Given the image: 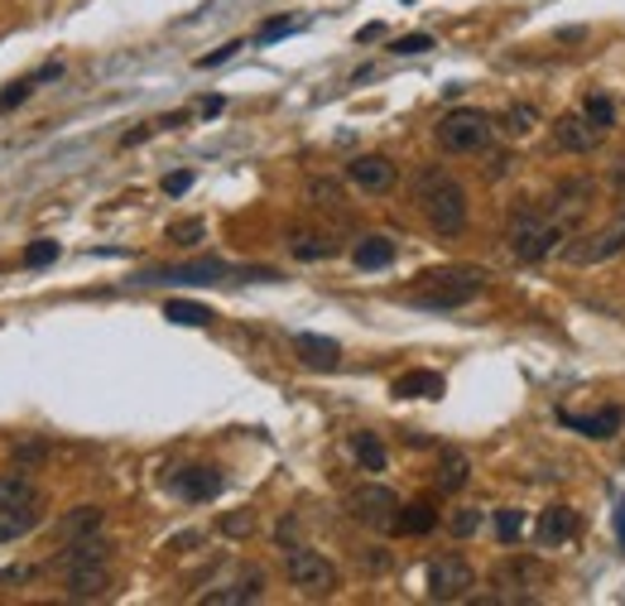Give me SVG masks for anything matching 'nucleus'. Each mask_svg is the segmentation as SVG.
Instances as JSON below:
<instances>
[{
	"label": "nucleus",
	"instance_id": "1",
	"mask_svg": "<svg viewBox=\"0 0 625 606\" xmlns=\"http://www.w3.org/2000/svg\"><path fill=\"white\" fill-rule=\"evenodd\" d=\"M414 203L429 217V227L438 236H457L467 227V188L438 164H423L414 174Z\"/></svg>",
	"mask_w": 625,
	"mask_h": 606
},
{
	"label": "nucleus",
	"instance_id": "2",
	"mask_svg": "<svg viewBox=\"0 0 625 606\" xmlns=\"http://www.w3.org/2000/svg\"><path fill=\"white\" fill-rule=\"evenodd\" d=\"M486 280H491V274L482 266H438V270L419 274V284L409 289V303L433 309V313H448V309L472 303L476 294H486Z\"/></svg>",
	"mask_w": 625,
	"mask_h": 606
},
{
	"label": "nucleus",
	"instance_id": "3",
	"mask_svg": "<svg viewBox=\"0 0 625 606\" xmlns=\"http://www.w3.org/2000/svg\"><path fill=\"white\" fill-rule=\"evenodd\" d=\"M558 241H568V227L549 213V207L525 203L510 213V221H505V246H510L515 260H543V256H553Z\"/></svg>",
	"mask_w": 625,
	"mask_h": 606
},
{
	"label": "nucleus",
	"instance_id": "4",
	"mask_svg": "<svg viewBox=\"0 0 625 606\" xmlns=\"http://www.w3.org/2000/svg\"><path fill=\"white\" fill-rule=\"evenodd\" d=\"M347 510L356 524H366V530L376 534H395L400 530V496L390 491V486H356V491L347 496Z\"/></svg>",
	"mask_w": 625,
	"mask_h": 606
},
{
	"label": "nucleus",
	"instance_id": "5",
	"mask_svg": "<svg viewBox=\"0 0 625 606\" xmlns=\"http://www.w3.org/2000/svg\"><path fill=\"white\" fill-rule=\"evenodd\" d=\"M433 136L448 154H476L491 144V121H486V111H476V107H457L438 121Z\"/></svg>",
	"mask_w": 625,
	"mask_h": 606
},
{
	"label": "nucleus",
	"instance_id": "6",
	"mask_svg": "<svg viewBox=\"0 0 625 606\" xmlns=\"http://www.w3.org/2000/svg\"><path fill=\"white\" fill-rule=\"evenodd\" d=\"M284 573L303 597H332V592H337V569H332L317 549H289L284 553Z\"/></svg>",
	"mask_w": 625,
	"mask_h": 606
},
{
	"label": "nucleus",
	"instance_id": "7",
	"mask_svg": "<svg viewBox=\"0 0 625 606\" xmlns=\"http://www.w3.org/2000/svg\"><path fill=\"white\" fill-rule=\"evenodd\" d=\"M621 250H625V213H616L606 227H596L588 236H578V241H568L563 260H568V266H602V260H616Z\"/></svg>",
	"mask_w": 625,
	"mask_h": 606
},
{
	"label": "nucleus",
	"instance_id": "8",
	"mask_svg": "<svg viewBox=\"0 0 625 606\" xmlns=\"http://www.w3.org/2000/svg\"><path fill=\"white\" fill-rule=\"evenodd\" d=\"M472 587H476V573H472V563L467 559H433L429 563V597L433 602H462V597H472Z\"/></svg>",
	"mask_w": 625,
	"mask_h": 606
},
{
	"label": "nucleus",
	"instance_id": "9",
	"mask_svg": "<svg viewBox=\"0 0 625 606\" xmlns=\"http://www.w3.org/2000/svg\"><path fill=\"white\" fill-rule=\"evenodd\" d=\"M347 178H352L362 193H390L395 178H400V169L385 160V154H356V160L347 164Z\"/></svg>",
	"mask_w": 625,
	"mask_h": 606
},
{
	"label": "nucleus",
	"instance_id": "10",
	"mask_svg": "<svg viewBox=\"0 0 625 606\" xmlns=\"http://www.w3.org/2000/svg\"><path fill=\"white\" fill-rule=\"evenodd\" d=\"M602 136H606V130H596L582 111L558 116V121H553V140H558V150H568V154H592L596 144H602Z\"/></svg>",
	"mask_w": 625,
	"mask_h": 606
},
{
	"label": "nucleus",
	"instance_id": "11",
	"mask_svg": "<svg viewBox=\"0 0 625 606\" xmlns=\"http://www.w3.org/2000/svg\"><path fill=\"white\" fill-rule=\"evenodd\" d=\"M260 597H265V573H260V569H246L241 577H236V583L203 592L207 606H246V602H260Z\"/></svg>",
	"mask_w": 625,
	"mask_h": 606
},
{
	"label": "nucleus",
	"instance_id": "12",
	"mask_svg": "<svg viewBox=\"0 0 625 606\" xmlns=\"http://www.w3.org/2000/svg\"><path fill=\"white\" fill-rule=\"evenodd\" d=\"M63 573H68V602H97L111 592L106 563H77V569H63Z\"/></svg>",
	"mask_w": 625,
	"mask_h": 606
},
{
	"label": "nucleus",
	"instance_id": "13",
	"mask_svg": "<svg viewBox=\"0 0 625 606\" xmlns=\"http://www.w3.org/2000/svg\"><path fill=\"white\" fill-rule=\"evenodd\" d=\"M39 520H44V500H20V506H6L0 510V544H15L30 530H39Z\"/></svg>",
	"mask_w": 625,
	"mask_h": 606
},
{
	"label": "nucleus",
	"instance_id": "14",
	"mask_svg": "<svg viewBox=\"0 0 625 606\" xmlns=\"http://www.w3.org/2000/svg\"><path fill=\"white\" fill-rule=\"evenodd\" d=\"M535 539H539L543 549H558V544H568V539H578V510L549 506L539 516V524H535Z\"/></svg>",
	"mask_w": 625,
	"mask_h": 606
},
{
	"label": "nucleus",
	"instance_id": "15",
	"mask_svg": "<svg viewBox=\"0 0 625 606\" xmlns=\"http://www.w3.org/2000/svg\"><path fill=\"white\" fill-rule=\"evenodd\" d=\"M174 491L183 496V500H212L222 491V472L217 467H179L174 472Z\"/></svg>",
	"mask_w": 625,
	"mask_h": 606
},
{
	"label": "nucleus",
	"instance_id": "16",
	"mask_svg": "<svg viewBox=\"0 0 625 606\" xmlns=\"http://www.w3.org/2000/svg\"><path fill=\"white\" fill-rule=\"evenodd\" d=\"M222 274H231L222 260H193V266H174V270H154L144 274L140 284H159V280H174V284H217Z\"/></svg>",
	"mask_w": 625,
	"mask_h": 606
},
{
	"label": "nucleus",
	"instance_id": "17",
	"mask_svg": "<svg viewBox=\"0 0 625 606\" xmlns=\"http://www.w3.org/2000/svg\"><path fill=\"white\" fill-rule=\"evenodd\" d=\"M553 197H558V203L549 207V213H553L558 221H563V227H573V221H578L582 213H588V203H592V178H568Z\"/></svg>",
	"mask_w": 625,
	"mask_h": 606
},
{
	"label": "nucleus",
	"instance_id": "18",
	"mask_svg": "<svg viewBox=\"0 0 625 606\" xmlns=\"http://www.w3.org/2000/svg\"><path fill=\"white\" fill-rule=\"evenodd\" d=\"M101 524H106V510L101 506H73L68 516H63L53 530H58L63 544H73V539H87V534H101Z\"/></svg>",
	"mask_w": 625,
	"mask_h": 606
},
{
	"label": "nucleus",
	"instance_id": "19",
	"mask_svg": "<svg viewBox=\"0 0 625 606\" xmlns=\"http://www.w3.org/2000/svg\"><path fill=\"white\" fill-rule=\"evenodd\" d=\"M294 351L303 357V366H313V371H332V366L342 361V347L332 337H317V333H299L294 337Z\"/></svg>",
	"mask_w": 625,
	"mask_h": 606
},
{
	"label": "nucleus",
	"instance_id": "20",
	"mask_svg": "<svg viewBox=\"0 0 625 606\" xmlns=\"http://www.w3.org/2000/svg\"><path fill=\"white\" fill-rule=\"evenodd\" d=\"M558 424L578 429L582 439H611V433L625 424V414L621 410H602V414H563V410H558Z\"/></svg>",
	"mask_w": 625,
	"mask_h": 606
},
{
	"label": "nucleus",
	"instance_id": "21",
	"mask_svg": "<svg viewBox=\"0 0 625 606\" xmlns=\"http://www.w3.org/2000/svg\"><path fill=\"white\" fill-rule=\"evenodd\" d=\"M289 250H294V260H327V256H337V241H332L327 231L294 227L289 231Z\"/></svg>",
	"mask_w": 625,
	"mask_h": 606
},
{
	"label": "nucleus",
	"instance_id": "22",
	"mask_svg": "<svg viewBox=\"0 0 625 606\" xmlns=\"http://www.w3.org/2000/svg\"><path fill=\"white\" fill-rule=\"evenodd\" d=\"M352 260H356V270H385V266H395V241L390 236H362Z\"/></svg>",
	"mask_w": 625,
	"mask_h": 606
},
{
	"label": "nucleus",
	"instance_id": "23",
	"mask_svg": "<svg viewBox=\"0 0 625 606\" xmlns=\"http://www.w3.org/2000/svg\"><path fill=\"white\" fill-rule=\"evenodd\" d=\"M448 386H443V376L438 371H405L400 380H395V394L400 400H438Z\"/></svg>",
	"mask_w": 625,
	"mask_h": 606
},
{
	"label": "nucleus",
	"instance_id": "24",
	"mask_svg": "<svg viewBox=\"0 0 625 606\" xmlns=\"http://www.w3.org/2000/svg\"><path fill=\"white\" fill-rule=\"evenodd\" d=\"M111 559V544L101 534H87V539H73L68 549L58 553V569H77V563H106Z\"/></svg>",
	"mask_w": 625,
	"mask_h": 606
},
{
	"label": "nucleus",
	"instance_id": "25",
	"mask_svg": "<svg viewBox=\"0 0 625 606\" xmlns=\"http://www.w3.org/2000/svg\"><path fill=\"white\" fill-rule=\"evenodd\" d=\"M467 477H472V463L462 453H443V463H438V491L443 496H452V491H462L467 486Z\"/></svg>",
	"mask_w": 625,
	"mask_h": 606
},
{
	"label": "nucleus",
	"instance_id": "26",
	"mask_svg": "<svg viewBox=\"0 0 625 606\" xmlns=\"http://www.w3.org/2000/svg\"><path fill=\"white\" fill-rule=\"evenodd\" d=\"M164 318L169 323H179V327H207L217 313L203 309V303H188V299H169L164 303Z\"/></svg>",
	"mask_w": 625,
	"mask_h": 606
},
{
	"label": "nucleus",
	"instance_id": "27",
	"mask_svg": "<svg viewBox=\"0 0 625 606\" xmlns=\"http://www.w3.org/2000/svg\"><path fill=\"white\" fill-rule=\"evenodd\" d=\"M352 453H356V463H362L366 472H385V443L376 439V433H352Z\"/></svg>",
	"mask_w": 625,
	"mask_h": 606
},
{
	"label": "nucleus",
	"instance_id": "28",
	"mask_svg": "<svg viewBox=\"0 0 625 606\" xmlns=\"http://www.w3.org/2000/svg\"><path fill=\"white\" fill-rule=\"evenodd\" d=\"M433 524H438L433 500H414V506H405V510H400V534H429Z\"/></svg>",
	"mask_w": 625,
	"mask_h": 606
},
{
	"label": "nucleus",
	"instance_id": "29",
	"mask_svg": "<svg viewBox=\"0 0 625 606\" xmlns=\"http://www.w3.org/2000/svg\"><path fill=\"white\" fill-rule=\"evenodd\" d=\"M34 496H39L34 481L20 477V472H6V477H0V510H6V506H20V500H34Z\"/></svg>",
	"mask_w": 625,
	"mask_h": 606
},
{
	"label": "nucleus",
	"instance_id": "30",
	"mask_svg": "<svg viewBox=\"0 0 625 606\" xmlns=\"http://www.w3.org/2000/svg\"><path fill=\"white\" fill-rule=\"evenodd\" d=\"M582 116H588L596 130H611V126H616V107H611V97H602V91H592V97L582 101Z\"/></svg>",
	"mask_w": 625,
	"mask_h": 606
},
{
	"label": "nucleus",
	"instance_id": "31",
	"mask_svg": "<svg viewBox=\"0 0 625 606\" xmlns=\"http://www.w3.org/2000/svg\"><path fill=\"white\" fill-rule=\"evenodd\" d=\"M535 126H539V111L535 107H510V111H505V121H500V130H505V136H515V140L529 136Z\"/></svg>",
	"mask_w": 625,
	"mask_h": 606
},
{
	"label": "nucleus",
	"instance_id": "32",
	"mask_svg": "<svg viewBox=\"0 0 625 606\" xmlns=\"http://www.w3.org/2000/svg\"><path fill=\"white\" fill-rule=\"evenodd\" d=\"M520 534H525V516H520V510H510V506L496 510V539H500V544H515Z\"/></svg>",
	"mask_w": 625,
	"mask_h": 606
},
{
	"label": "nucleus",
	"instance_id": "33",
	"mask_svg": "<svg viewBox=\"0 0 625 606\" xmlns=\"http://www.w3.org/2000/svg\"><path fill=\"white\" fill-rule=\"evenodd\" d=\"M203 236H207V221H197V217L174 221V227H169V241H174V246H197Z\"/></svg>",
	"mask_w": 625,
	"mask_h": 606
},
{
	"label": "nucleus",
	"instance_id": "34",
	"mask_svg": "<svg viewBox=\"0 0 625 606\" xmlns=\"http://www.w3.org/2000/svg\"><path fill=\"white\" fill-rule=\"evenodd\" d=\"M58 260V241H34V246H24V266L30 270H44Z\"/></svg>",
	"mask_w": 625,
	"mask_h": 606
},
{
	"label": "nucleus",
	"instance_id": "35",
	"mask_svg": "<svg viewBox=\"0 0 625 606\" xmlns=\"http://www.w3.org/2000/svg\"><path fill=\"white\" fill-rule=\"evenodd\" d=\"M309 197H313V207H342V188L337 183H327V178H313Z\"/></svg>",
	"mask_w": 625,
	"mask_h": 606
},
{
	"label": "nucleus",
	"instance_id": "36",
	"mask_svg": "<svg viewBox=\"0 0 625 606\" xmlns=\"http://www.w3.org/2000/svg\"><path fill=\"white\" fill-rule=\"evenodd\" d=\"M294 30H299L294 20H265L260 30H256V44H274V39H289Z\"/></svg>",
	"mask_w": 625,
	"mask_h": 606
},
{
	"label": "nucleus",
	"instance_id": "37",
	"mask_svg": "<svg viewBox=\"0 0 625 606\" xmlns=\"http://www.w3.org/2000/svg\"><path fill=\"white\" fill-rule=\"evenodd\" d=\"M476 530H482V510L462 506L457 516H452V534H457V539H467V534H476Z\"/></svg>",
	"mask_w": 625,
	"mask_h": 606
},
{
	"label": "nucleus",
	"instance_id": "38",
	"mask_svg": "<svg viewBox=\"0 0 625 606\" xmlns=\"http://www.w3.org/2000/svg\"><path fill=\"white\" fill-rule=\"evenodd\" d=\"M34 83H39V77H24V83H10L6 91H0V111L20 107V101H24V97H30V91H34Z\"/></svg>",
	"mask_w": 625,
	"mask_h": 606
},
{
	"label": "nucleus",
	"instance_id": "39",
	"mask_svg": "<svg viewBox=\"0 0 625 606\" xmlns=\"http://www.w3.org/2000/svg\"><path fill=\"white\" fill-rule=\"evenodd\" d=\"M429 48H433V39L429 34H405V39H395V54H429Z\"/></svg>",
	"mask_w": 625,
	"mask_h": 606
},
{
	"label": "nucleus",
	"instance_id": "40",
	"mask_svg": "<svg viewBox=\"0 0 625 606\" xmlns=\"http://www.w3.org/2000/svg\"><path fill=\"white\" fill-rule=\"evenodd\" d=\"M188 188H193V174H169V178H164V193H169V197H183Z\"/></svg>",
	"mask_w": 625,
	"mask_h": 606
},
{
	"label": "nucleus",
	"instance_id": "41",
	"mask_svg": "<svg viewBox=\"0 0 625 606\" xmlns=\"http://www.w3.org/2000/svg\"><path fill=\"white\" fill-rule=\"evenodd\" d=\"M236 48H241V44H222L217 54H203V58H197V68H217V63H226V58L236 54Z\"/></svg>",
	"mask_w": 625,
	"mask_h": 606
},
{
	"label": "nucleus",
	"instance_id": "42",
	"mask_svg": "<svg viewBox=\"0 0 625 606\" xmlns=\"http://www.w3.org/2000/svg\"><path fill=\"white\" fill-rule=\"evenodd\" d=\"M250 524H256V520H250V510H246V516H226L222 530H226V534H250Z\"/></svg>",
	"mask_w": 625,
	"mask_h": 606
},
{
	"label": "nucleus",
	"instance_id": "43",
	"mask_svg": "<svg viewBox=\"0 0 625 606\" xmlns=\"http://www.w3.org/2000/svg\"><path fill=\"white\" fill-rule=\"evenodd\" d=\"M44 457V443H20L15 447V463H39Z\"/></svg>",
	"mask_w": 625,
	"mask_h": 606
},
{
	"label": "nucleus",
	"instance_id": "44",
	"mask_svg": "<svg viewBox=\"0 0 625 606\" xmlns=\"http://www.w3.org/2000/svg\"><path fill=\"white\" fill-rule=\"evenodd\" d=\"M606 183H611V193H621V197H625V160H616V164H611Z\"/></svg>",
	"mask_w": 625,
	"mask_h": 606
},
{
	"label": "nucleus",
	"instance_id": "45",
	"mask_svg": "<svg viewBox=\"0 0 625 606\" xmlns=\"http://www.w3.org/2000/svg\"><path fill=\"white\" fill-rule=\"evenodd\" d=\"M385 30H380V24H366V30L362 34H356V44H370V39H380Z\"/></svg>",
	"mask_w": 625,
	"mask_h": 606
},
{
	"label": "nucleus",
	"instance_id": "46",
	"mask_svg": "<svg viewBox=\"0 0 625 606\" xmlns=\"http://www.w3.org/2000/svg\"><path fill=\"white\" fill-rule=\"evenodd\" d=\"M616 539L625 544V496H621V506H616Z\"/></svg>",
	"mask_w": 625,
	"mask_h": 606
}]
</instances>
